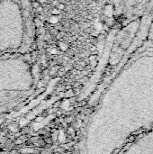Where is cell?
Listing matches in <instances>:
<instances>
[{"mask_svg":"<svg viewBox=\"0 0 153 154\" xmlns=\"http://www.w3.org/2000/svg\"><path fill=\"white\" fill-rule=\"evenodd\" d=\"M34 23L27 0H0V55L29 53Z\"/></svg>","mask_w":153,"mask_h":154,"instance_id":"1","label":"cell"},{"mask_svg":"<svg viewBox=\"0 0 153 154\" xmlns=\"http://www.w3.org/2000/svg\"><path fill=\"white\" fill-rule=\"evenodd\" d=\"M59 7H60V9H64V7H65V5L61 4V5H60V6H59Z\"/></svg>","mask_w":153,"mask_h":154,"instance_id":"2","label":"cell"}]
</instances>
